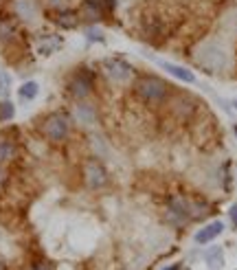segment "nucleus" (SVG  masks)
I'll return each instance as SVG.
<instances>
[{
    "label": "nucleus",
    "instance_id": "1",
    "mask_svg": "<svg viewBox=\"0 0 237 270\" xmlns=\"http://www.w3.org/2000/svg\"><path fill=\"white\" fill-rule=\"evenodd\" d=\"M171 90H174V86L169 81L152 73H141L132 79V93L145 106H163Z\"/></svg>",
    "mask_w": 237,
    "mask_h": 270
},
{
    "label": "nucleus",
    "instance_id": "2",
    "mask_svg": "<svg viewBox=\"0 0 237 270\" xmlns=\"http://www.w3.org/2000/svg\"><path fill=\"white\" fill-rule=\"evenodd\" d=\"M38 130L42 132L44 139H48L51 143H64V141L70 136V130H73V121L66 112L62 110H55V112H48L40 119V125Z\"/></svg>",
    "mask_w": 237,
    "mask_h": 270
},
{
    "label": "nucleus",
    "instance_id": "3",
    "mask_svg": "<svg viewBox=\"0 0 237 270\" xmlns=\"http://www.w3.org/2000/svg\"><path fill=\"white\" fill-rule=\"evenodd\" d=\"M95 88H97V73L90 70L88 66L75 68L73 73H70L68 81H66V90L75 101L90 99V97L95 95Z\"/></svg>",
    "mask_w": 237,
    "mask_h": 270
},
{
    "label": "nucleus",
    "instance_id": "4",
    "mask_svg": "<svg viewBox=\"0 0 237 270\" xmlns=\"http://www.w3.org/2000/svg\"><path fill=\"white\" fill-rule=\"evenodd\" d=\"M165 108L169 110V114L174 116V119L187 123V121H191L195 116V112H198V101H195V97L180 93L178 88H174L167 99H165Z\"/></svg>",
    "mask_w": 237,
    "mask_h": 270
},
{
    "label": "nucleus",
    "instance_id": "5",
    "mask_svg": "<svg viewBox=\"0 0 237 270\" xmlns=\"http://www.w3.org/2000/svg\"><path fill=\"white\" fill-rule=\"evenodd\" d=\"M99 66H101L103 77L112 84H132V79L136 77L134 66L123 57H105Z\"/></svg>",
    "mask_w": 237,
    "mask_h": 270
},
{
    "label": "nucleus",
    "instance_id": "6",
    "mask_svg": "<svg viewBox=\"0 0 237 270\" xmlns=\"http://www.w3.org/2000/svg\"><path fill=\"white\" fill-rule=\"evenodd\" d=\"M82 178L84 185L90 191H103L110 187V171L99 159H88L82 165Z\"/></svg>",
    "mask_w": 237,
    "mask_h": 270
},
{
    "label": "nucleus",
    "instance_id": "7",
    "mask_svg": "<svg viewBox=\"0 0 237 270\" xmlns=\"http://www.w3.org/2000/svg\"><path fill=\"white\" fill-rule=\"evenodd\" d=\"M200 53H195V55H202V57H195L198 59V64L202 66L204 70H209L211 75H215L220 68H224V62H226V55H224V51H222L215 42H202L200 44Z\"/></svg>",
    "mask_w": 237,
    "mask_h": 270
},
{
    "label": "nucleus",
    "instance_id": "8",
    "mask_svg": "<svg viewBox=\"0 0 237 270\" xmlns=\"http://www.w3.org/2000/svg\"><path fill=\"white\" fill-rule=\"evenodd\" d=\"M165 222L174 228H183L191 220L187 216V196H169L165 207Z\"/></svg>",
    "mask_w": 237,
    "mask_h": 270
},
{
    "label": "nucleus",
    "instance_id": "9",
    "mask_svg": "<svg viewBox=\"0 0 237 270\" xmlns=\"http://www.w3.org/2000/svg\"><path fill=\"white\" fill-rule=\"evenodd\" d=\"M20 27L22 22L11 11H0V44L9 47L20 42Z\"/></svg>",
    "mask_w": 237,
    "mask_h": 270
},
{
    "label": "nucleus",
    "instance_id": "10",
    "mask_svg": "<svg viewBox=\"0 0 237 270\" xmlns=\"http://www.w3.org/2000/svg\"><path fill=\"white\" fill-rule=\"evenodd\" d=\"M77 13L86 24H99L103 20H108V13H105L101 0H82L77 7Z\"/></svg>",
    "mask_w": 237,
    "mask_h": 270
},
{
    "label": "nucleus",
    "instance_id": "11",
    "mask_svg": "<svg viewBox=\"0 0 237 270\" xmlns=\"http://www.w3.org/2000/svg\"><path fill=\"white\" fill-rule=\"evenodd\" d=\"M11 13L16 16L22 24H31L40 18V11H42V2L40 0H11Z\"/></svg>",
    "mask_w": 237,
    "mask_h": 270
},
{
    "label": "nucleus",
    "instance_id": "12",
    "mask_svg": "<svg viewBox=\"0 0 237 270\" xmlns=\"http://www.w3.org/2000/svg\"><path fill=\"white\" fill-rule=\"evenodd\" d=\"M73 116L79 125H86V127H93L97 125L99 121V108L93 104L90 99H84V101H75L73 106Z\"/></svg>",
    "mask_w": 237,
    "mask_h": 270
},
{
    "label": "nucleus",
    "instance_id": "13",
    "mask_svg": "<svg viewBox=\"0 0 237 270\" xmlns=\"http://www.w3.org/2000/svg\"><path fill=\"white\" fill-rule=\"evenodd\" d=\"M51 22L55 24L57 29H64V31H70V29H77L82 24V18H79L77 9L73 7H64V9H57V11H51Z\"/></svg>",
    "mask_w": 237,
    "mask_h": 270
},
{
    "label": "nucleus",
    "instance_id": "14",
    "mask_svg": "<svg viewBox=\"0 0 237 270\" xmlns=\"http://www.w3.org/2000/svg\"><path fill=\"white\" fill-rule=\"evenodd\" d=\"M149 59L156 64V66H160V68L165 70V73H169L171 77H176V79H180V81H185V84H195V75L191 73L189 68H185V66H180V64H174V62H167V59H158V57H152V55H147Z\"/></svg>",
    "mask_w": 237,
    "mask_h": 270
},
{
    "label": "nucleus",
    "instance_id": "15",
    "mask_svg": "<svg viewBox=\"0 0 237 270\" xmlns=\"http://www.w3.org/2000/svg\"><path fill=\"white\" fill-rule=\"evenodd\" d=\"M211 202L204 200V198H191L187 196V216H189L191 222L195 220H204L206 216H211Z\"/></svg>",
    "mask_w": 237,
    "mask_h": 270
},
{
    "label": "nucleus",
    "instance_id": "16",
    "mask_svg": "<svg viewBox=\"0 0 237 270\" xmlns=\"http://www.w3.org/2000/svg\"><path fill=\"white\" fill-rule=\"evenodd\" d=\"M18 154V141L11 132H0V165H7L16 159Z\"/></svg>",
    "mask_w": 237,
    "mask_h": 270
},
{
    "label": "nucleus",
    "instance_id": "17",
    "mask_svg": "<svg viewBox=\"0 0 237 270\" xmlns=\"http://www.w3.org/2000/svg\"><path fill=\"white\" fill-rule=\"evenodd\" d=\"M222 233H224V222H222V220H213V222L204 224V226L193 235V239H195V244H200V246H202V244L213 242V239L220 237Z\"/></svg>",
    "mask_w": 237,
    "mask_h": 270
},
{
    "label": "nucleus",
    "instance_id": "18",
    "mask_svg": "<svg viewBox=\"0 0 237 270\" xmlns=\"http://www.w3.org/2000/svg\"><path fill=\"white\" fill-rule=\"evenodd\" d=\"M64 44V38L57 33H48V35H42V38H38V53L44 55V57H48V55H53L55 51H59Z\"/></svg>",
    "mask_w": 237,
    "mask_h": 270
},
{
    "label": "nucleus",
    "instance_id": "19",
    "mask_svg": "<svg viewBox=\"0 0 237 270\" xmlns=\"http://www.w3.org/2000/svg\"><path fill=\"white\" fill-rule=\"evenodd\" d=\"M204 262L209 264L211 270H218L220 266H224V253H222V246H211L209 251H204Z\"/></svg>",
    "mask_w": 237,
    "mask_h": 270
},
{
    "label": "nucleus",
    "instance_id": "20",
    "mask_svg": "<svg viewBox=\"0 0 237 270\" xmlns=\"http://www.w3.org/2000/svg\"><path fill=\"white\" fill-rule=\"evenodd\" d=\"M38 93H40L38 81H24L18 90V97H20V101H33L38 97Z\"/></svg>",
    "mask_w": 237,
    "mask_h": 270
},
{
    "label": "nucleus",
    "instance_id": "21",
    "mask_svg": "<svg viewBox=\"0 0 237 270\" xmlns=\"http://www.w3.org/2000/svg\"><path fill=\"white\" fill-rule=\"evenodd\" d=\"M16 116V106L9 99H0V123H9Z\"/></svg>",
    "mask_w": 237,
    "mask_h": 270
},
{
    "label": "nucleus",
    "instance_id": "22",
    "mask_svg": "<svg viewBox=\"0 0 237 270\" xmlns=\"http://www.w3.org/2000/svg\"><path fill=\"white\" fill-rule=\"evenodd\" d=\"M86 40H88L90 44H103L105 42V35H103V31L101 29H99V24H88V27H86Z\"/></svg>",
    "mask_w": 237,
    "mask_h": 270
},
{
    "label": "nucleus",
    "instance_id": "23",
    "mask_svg": "<svg viewBox=\"0 0 237 270\" xmlns=\"http://www.w3.org/2000/svg\"><path fill=\"white\" fill-rule=\"evenodd\" d=\"M9 88H11V77H9L4 70H0V97H2V99H7Z\"/></svg>",
    "mask_w": 237,
    "mask_h": 270
},
{
    "label": "nucleus",
    "instance_id": "24",
    "mask_svg": "<svg viewBox=\"0 0 237 270\" xmlns=\"http://www.w3.org/2000/svg\"><path fill=\"white\" fill-rule=\"evenodd\" d=\"M68 0H42V4L48 9V11H57V9H64L68 7Z\"/></svg>",
    "mask_w": 237,
    "mask_h": 270
},
{
    "label": "nucleus",
    "instance_id": "25",
    "mask_svg": "<svg viewBox=\"0 0 237 270\" xmlns=\"http://www.w3.org/2000/svg\"><path fill=\"white\" fill-rule=\"evenodd\" d=\"M101 2H103V7H105L108 18H112L114 11H117V7H119V0H101Z\"/></svg>",
    "mask_w": 237,
    "mask_h": 270
},
{
    "label": "nucleus",
    "instance_id": "26",
    "mask_svg": "<svg viewBox=\"0 0 237 270\" xmlns=\"http://www.w3.org/2000/svg\"><path fill=\"white\" fill-rule=\"evenodd\" d=\"M31 270H55V268L51 266V264H47V262H35Z\"/></svg>",
    "mask_w": 237,
    "mask_h": 270
},
{
    "label": "nucleus",
    "instance_id": "27",
    "mask_svg": "<svg viewBox=\"0 0 237 270\" xmlns=\"http://www.w3.org/2000/svg\"><path fill=\"white\" fill-rule=\"evenodd\" d=\"M229 217H231V222H233V226L237 228V205H233L229 209Z\"/></svg>",
    "mask_w": 237,
    "mask_h": 270
},
{
    "label": "nucleus",
    "instance_id": "28",
    "mask_svg": "<svg viewBox=\"0 0 237 270\" xmlns=\"http://www.w3.org/2000/svg\"><path fill=\"white\" fill-rule=\"evenodd\" d=\"M183 266H180V264H171V266H167V268H163V270H180Z\"/></svg>",
    "mask_w": 237,
    "mask_h": 270
},
{
    "label": "nucleus",
    "instance_id": "29",
    "mask_svg": "<svg viewBox=\"0 0 237 270\" xmlns=\"http://www.w3.org/2000/svg\"><path fill=\"white\" fill-rule=\"evenodd\" d=\"M0 270H7V266H4V262L0 259Z\"/></svg>",
    "mask_w": 237,
    "mask_h": 270
},
{
    "label": "nucleus",
    "instance_id": "30",
    "mask_svg": "<svg viewBox=\"0 0 237 270\" xmlns=\"http://www.w3.org/2000/svg\"><path fill=\"white\" fill-rule=\"evenodd\" d=\"M233 108L237 110V99H233Z\"/></svg>",
    "mask_w": 237,
    "mask_h": 270
},
{
    "label": "nucleus",
    "instance_id": "31",
    "mask_svg": "<svg viewBox=\"0 0 237 270\" xmlns=\"http://www.w3.org/2000/svg\"><path fill=\"white\" fill-rule=\"evenodd\" d=\"M233 132H235V136H237V123L233 125Z\"/></svg>",
    "mask_w": 237,
    "mask_h": 270
},
{
    "label": "nucleus",
    "instance_id": "32",
    "mask_svg": "<svg viewBox=\"0 0 237 270\" xmlns=\"http://www.w3.org/2000/svg\"><path fill=\"white\" fill-rule=\"evenodd\" d=\"M0 2H4V0H0ZM7 2H11V0H7Z\"/></svg>",
    "mask_w": 237,
    "mask_h": 270
},
{
    "label": "nucleus",
    "instance_id": "33",
    "mask_svg": "<svg viewBox=\"0 0 237 270\" xmlns=\"http://www.w3.org/2000/svg\"><path fill=\"white\" fill-rule=\"evenodd\" d=\"M231 2H237V0H231Z\"/></svg>",
    "mask_w": 237,
    "mask_h": 270
}]
</instances>
